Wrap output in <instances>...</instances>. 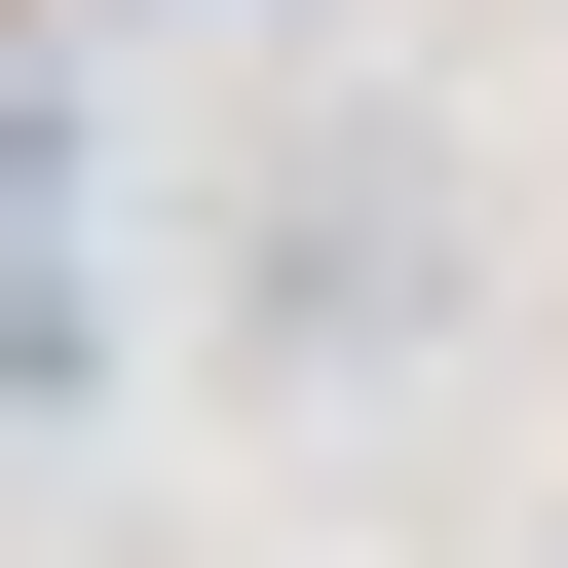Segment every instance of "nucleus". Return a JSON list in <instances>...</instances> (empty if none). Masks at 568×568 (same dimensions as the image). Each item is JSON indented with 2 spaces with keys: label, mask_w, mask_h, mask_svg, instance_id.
I'll use <instances>...</instances> for the list:
<instances>
[{
  "label": "nucleus",
  "mask_w": 568,
  "mask_h": 568,
  "mask_svg": "<svg viewBox=\"0 0 568 568\" xmlns=\"http://www.w3.org/2000/svg\"><path fill=\"white\" fill-rule=\"evenodd\" d=\"M227 342L265 379H417L455 342V114H265V190H227Z\"/></svg>",
  "instance_id": "obj_1"
},
{
  "label": "nucleus",
  "mask_w": 568,
  "mask_h": 568,
  "mask_svg": "<svg viewBox=\"0 0 568 568\" xmlns=\"http://www.w3.org/2000/svg\"><path fill=\"white\" fill-rule=\"evenodd\" d=\"M530 568H568V530H530Z\"/></svg>",
  "instance_id": "obj_2"
}]
</instances>
